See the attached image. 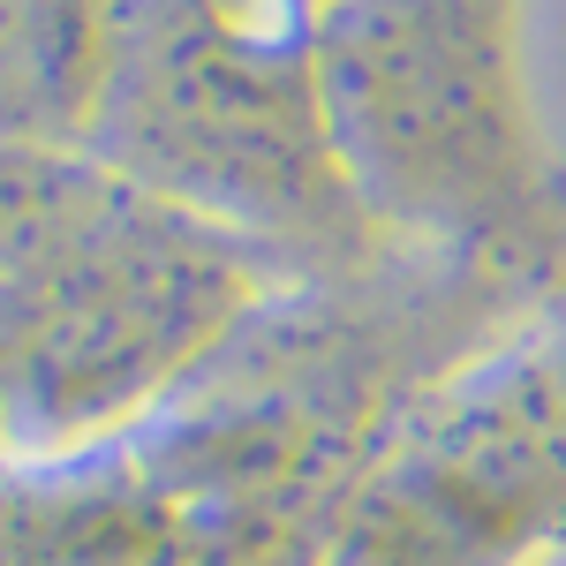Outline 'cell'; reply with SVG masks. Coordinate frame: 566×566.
<instances>
[{
	"label": "cell",
	"mask_w": 566,
	"mask_h": 566,
	"mask_svg": "<svg viewBox=\"0 0 566 566\" xmlns=\"http://www.w3.org/2000/svg\"><path fill=\"white\" fill-rule=\"evenodd\" d=\"M264 250L84 144H0V423L84 438L175 386L258 303Z\"/></svg>",
	"instance_id": "6da1fadb"
},
{
	"label": "cell",
	"mask_w": 566,
	"mask_h": 566,
	"mask_svg": "<svg viewBox=\"0 0 566 566\" xmlns=\"http://www.w3.org/2000/svg\"><path fill=\"white\" fill-rule=\"evenodd\" d=\"M84 151L250 250L370 242L325 129L317 23L287 0H106Z\"/></svg>",
	"instance_id": "7a4b0ae2"
},
{
	"label": "cell",
	"mask_w": 566,
	"mask_h": 566,
	"mask_svg": "<svg viewBox=\"0 0 566 566\" xmlns=\"http://www.w3.org/2000/svg\"><path fill=\"white\" fill-rule=\"evenodd\" d=\"M514 23L522 0H340L317 15L325 129L370 227L514 258L559 242Z\"/></svg>",
	"instance_id": "3957f363"
},
{
	"label": "cell",
	"mask_w": 566,
	"mask_h": 566,
	"mask_svg": "<svg viewBox=\"0 0 566 566\" xmlns=\"http://www.w3.org/2000/svg\"><path fill=\"white\" fill-rule=\"evenodd\" d=\"M566 506V386L522 370L453 408L355 506L348 566H506Z\"/></svg>",
	"instance_id": "277c9868"
},
{
	"label": "cell",
	"mask_w": 566,
	"mask_h": 566,
	"mask_svg": "<svg viewBox=\"0 0 566 566\" xmlns=\"http://www.w3.org/2000/svg\"><path fill=\"white\" fill-rule=\"evenodd\" d=\"M287 8H303L310 23H317V15H325V8H340V0H287Z\"/></svg>",
	"instance_id": "5b68a950"
},
{
	"label": "cell",
	"mask_w": 566,
	"mask_h": 566,
	"mask_svg": "<svg viewBox=\"0 0 566 566\" xmlns=\"http://www.w3.org/2000/svg\"><path fill=\"white\" fill-rule=\"evenodd\" d=\"M0 431H8V423H0Z\"/></svg>",
	"instance_id": "8992f818"
}]
</instances>
